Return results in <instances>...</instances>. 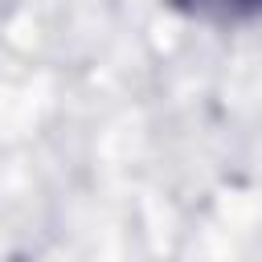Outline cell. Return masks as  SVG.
<instances>
[{
	"label": "cell",
	"mask_w": 262,
	"mask_h": 262,
	"mask_svg": "<svg viewBox=\"0 0 262 262\" xmlns=\"http://www.w3.org/2000/svg\"><path fill=\"white\" fill-rule=\"evenodd\" d=\"M176 8H188L196 16H217V20H237L262 12V0H176Z\"/></svg>",
	"instance_id": "1"
}]
</instances>
